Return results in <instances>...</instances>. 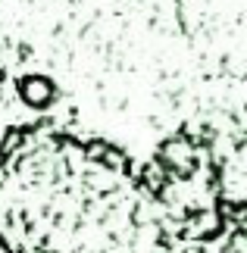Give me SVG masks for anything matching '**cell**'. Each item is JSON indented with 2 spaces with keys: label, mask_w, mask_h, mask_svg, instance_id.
Listing matches in <instances>:
<instances>
[{
  "label": "cell",
  "mask_w": 247,
  "mask_h": 253,
  "mask_svg": "<svg viewBox=\"0 0 247 253\" xmlns=\"http://www.w3.org/2000/svg\"><path fill=\"white\" fill-rule=\"evenodd\" d=\"M147 253H247L244 207L191 219H160V231Z\"/></svg>",
  "instance_id": "obj_2"
},
{
  "label": "cell",
  "mask_w": 247,
  "mask_h": 253,
  "mask_svg": "<svg viewBox=\"0 0 247 253\" xmlns=\"http://www.w3.org/2000/svg\"><path fill=\"white\" fill-rule=\"evenodd\" d=\"M156 231L144 169L116 144L56 125L0 141L3 253H147Z\"/></svg>",
  "instance_id": "obj_1"
}]
</instances>
